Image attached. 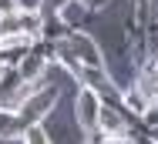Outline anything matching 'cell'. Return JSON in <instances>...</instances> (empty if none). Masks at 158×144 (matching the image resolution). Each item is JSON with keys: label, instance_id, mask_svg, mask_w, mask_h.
Instances as JSON below:
<instances>
[{"label": "cell", "instance_id": "obj_1", "mask_svg": "<svg viewBox=\"0 0 158 144\" xmlns=\"http://www.w3.org/2000/svg\"><path fill=\"white\" fill-rule=\"evenodd\" d=\"M77 121H81V127H98V114H101V101H98V94L91 87H84L81 94H77Z\"/></svg>", "mask_w": 158, "mask_h": 144}, {"label": "cell", "instance_id": "obj_2", "mask_svg": "<svg viewBox=\"0 0 158 144\" xmlns=\"http://www.w3.org/2000/svg\"><path fill=\"white\" fill-rule=\"evenodd\" d=\"M71 44H74V50H77V57H81V60H88L94 70H101V54H98V47L88 40V37H74Z\"/></svg>", "mask_w": 158, "mask_h": 144}, {"label": "cell", "instance_id": "obj_3", "mask_svg": "<svg viewBox=\"0 0 158 144\" xmlns=\"http://www.w3.org/2000/svg\"><path fill=\"white\" fill-rule=\"evenodd\" d=\"M51 97H54L51 90H47V94H37V97H31V101L24 104V117H27V121H37L40 114H47V111H51Z\"/></svg>", "mask_w": 158, "mask_h": 144}, {"label": "cell", "instance_id": "obj_4", "mask_svg": "<svg viewBox=\"0 0 158 144\" xmlns=\"http://www.w3.org/2000/svg\"><path fill=\"white\" fill-rule=\"evenodd\" d=\"M40 70H44V57L31 54V57L20 60V77H24V81H37V77H40Z\"/></svg>", "mask_w": 158, "mask_h": 144}, {"label": "cell", "instance_id": "obj_5", "mask_svg": "<svg viewBox=\"0 0 158 144\" xmlns=\"http://www.w3.org/2000/svg\"><path fill=\"white\" fill-rule=\"evenodd\" d=\"M98 124H101V131H104L108 138L121 134V117L114 114V111H104V107H101V114H98Z\"/></svg>", "mask_w": 158, "mask_h": 144}, {"label": "cell", "instance_id": "obj_6", "mask_svg": "<svg viewBox=\"0 0 158 144\" xmlns=\"http://www.w3.org/2000/svg\"><path fill=\"white\" fill-rule=\"evenodd\" d=\"M125 101H128V107H131V111H138V114L148 107V97H145L138 87H131V90H128V94H125Z\"/></svg>", "mask_w": 158, "mask_h": 144}, {"label": "cell", "instance_id": "obj_7", "mask_svg": "<svg viewBox=\"0 0 158 144\" xmlns=\"http://www.w3.org/2000/svg\"><path fill=\"white\" fill-rule=\"evenodd\" d=\"M17 14V0H0V17H14Z\"/></svg>", "mask_w": 158, "mask_h": 144}, {"label": "cell", "instance_id": "obj_8", "mask_svg": "<svg viewBox=\"0 0 158 144\" xmlns=\"http://www.w3.org/2000/svg\"><path fill=\"white\" fill-rule=\"evenodd\" d=\"M104 144H131V141H128V138H121V134H114V138H108Z\"/></svg>", "mask_w": 158, "mask_h": 144}, {"label": "cell", "instance_id": "obj_9", "mask_svg": "<svg viewBox=\"0 0 158 144\" xmlns=\"http://www.w3.org/2000/svg\"><path fill=\"white\" fill-rule=\"evenodd\" d=\"M67 3H71V0H51V7H57V10H64Z\"/></svg>", "mask_w": 158, "mask_h": 144}, {"label": "cell", "instance_id": "obj_10", "mask_svg": "<svg viewBox=\"0 0 158 144\" xmlns=\"http://www.w3.org/2000/svg\"><path fill=\"white\" fill-rule=\"evenodd\" d=\"M3 34H7V24H3V20H0V40H3Z\"/></svg>", "mask_w": 158, "mask_h": 144}, {"label": "cell", "instance_id": "obj_11", "mask_svg": "<svg viewBox=\"0 0 158 144\" xmlns=\"http://www.w3.org/2000/svg\"><path fill=\"white\" fill-rule=\"evenodd\" d=\"M0 81H3V60H0Z\"/></svg>", "mask_w": 158, "mask_h": 144}]
</instances>
